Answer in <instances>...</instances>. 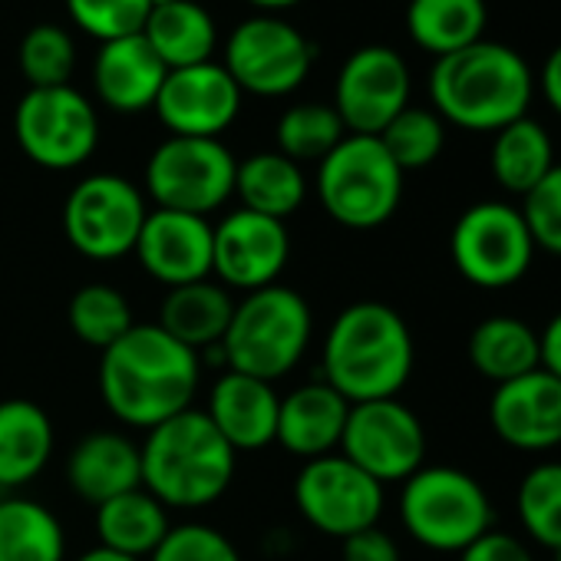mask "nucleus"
Listing matches in <instances>:
<instances>
[{
  "label": "nucleus",
  "instance_id": "nucleus-1",
  "mask_svg": "<svg viewBox=\"0 0 561 561\" xmlns=\"http://www.w3.org/2000/svg\"><path fill=\"white\" fill-rule=\"evenodd\" d=\"M202 357L169 337L159 324H136L100 357V397L106 410L139 430L192 407Z\"/></svg>",
  "mask_w": 561,
  "mask_h": 561
},
{
  "label": "nucleus",
  "instance_id": "nucleus-2",
  "mask_svg": "<svg viewBox=\"0 0 561 561\" xmlns=\"http://www.w3.org/2000/svg\"><path fill=\"white\" fill-rule=\"evenodd\" d=\"M531 70L525 57L495 41H479L466 50L439 57L430 70L433 113L443 123L472 133H499L528 116Z\"/></svg>",
  "mask_w": 561,
  "mask_h": 561
},
{
  "label": "nucleus",
  "instance_id": "nucleus-3",
  "mask_svg": "<svg viewBox=\"0 0 561 561\" xmlns=\"http://www.w3.org/2000/svg\"><path fill=\"white\" fill-rule=\"evenodd\" d=\"M413 374V334L380 301L344 308L324 337V383L347 403L393 400Z\"/></svg>",
  "mask_w": 561,
  "mask_h": 561
},
{
  "label": "nucleus",
  "instance_id": "nucleus-4",
  "mask_svg": "<svg viewBox=\"0 0 561 561\" xmlns=\"http://www.w3.org/2000/svg\"><path fill=\"white\" fill-rule=\"evenodd\" d=\"M234 456L208 413L188 407L146 430L139 446L142 489L165 508H205L231 485Z\"/></svg>",
  "mask_w": 561,
  "mask_h": 561
},
{
  "label": "nucleus",
  "instance_id": "nucleus-5",
  "mask_svg": "<svg viewBox=\"0 0 561 561\" xmlns=\"http://www.w3.org/2000/svg\"><path fill=\"white\" fill-rule=\"evenodd\" d=\"M311 334L314 318L305 295L285 285H267L234 301L218 354L225 370L274 383L301 364Z\"/></svg>",
  "mask_w": 561,
  "mask_h": 561
},
{
  "label": "nucleus",
  "instance_id": "nucleus-6",
  "mask_svg": "<svg viewBox=\"0 0 561 561\" xmlns=\"http://www.w3.org/2000/svg\"><path fill=\"white\" fill-rule=\"evenodd\" d=\"M318 195L324 211L354 231L387 225L403 198V172L377 136H344V142L318 162Z\"/></svg>",
  "mask_w": 561,
  "mask_h": 561
},
{
  "label": "nucleus",
  "instance_id": "nucleus-7",
  "mask_svg": "<svg viewBox=\"0 0 561 561\" xmlns=\"http://www.w3.org/2000/svg\"><path fill=\"white\" fill-rule=\"evenodd\" d=\"M400 518L407 531L436 551H462L492 531V502L479 479L453 466H423L403 482Z\"/></svg>",
  "mask_w": 561,
  "mask_h": 561
},
{
  "label": "nucleus",
  "instance_id": "nucleus-8",
  "mask_svg": "<svg viewBox=\"0 0 561 561\" xmlns=\"http://www.w3.org/2000/svg\"><path fill=\"white\" fill-rule=\"evenodd\" d=\"M238 159L221 139L169 136L146 162V192L156 208L208 218L234 195Z\"/></svg>",
  "mask_w": 561,
  "mask_h": 561
},
{
  "label": "nucleus",
  "instance_id": "nucleus-9",
  "mask_svg": "<svg viewBox=\"0 0 561 561\" xmlns=\"http://www.w3.org/2000/svg\"><path fill=\"white\" fill-rule=\"evenodd\" d=\"M449 254L469 285L495 291L525 277L535 257V241L515 205L476 202L453 225Z\"/></svg>",
  "mask_w": 561,
  "mask_h": 561
},
{
  "label": "nucleus",
  "instance_id": "nucleus-10",
  "mask_svg": "<svg viewBox=\"0 0 561 561\" xmlns=\"http://www.w3.org/2000/svg\"><path fill=\"white\" fill-rule=\"evenodd\" d=\"M146 215V195L129 179L96 172L80 179L67 195L64 231L83 257L116 261L136 251Z\"/></svg>",
  "mask_w": 561,
  "mask_h": 561
},
{
  "label": "nucleus",
  "instance_id": "nucleus-11",
  "mask_svg": "<svg viewBox=\"0 0 561 561\" xmlns=\"http://www.w3.org/2000/svg\"><path fill=\"white\" fill-rule=\"evenodd\" d=\"M14 136L21 152L50 172L80 169L100 142V119L93 103L73 87L27 90L14 113Z\"/></svg>",
  "mask_w": 561,
  "mask_h": 561
},
{
  "label": "nucleus",
  "instance_id": "nucleus-12",
  "mask_svg": "<svg viewBox=\"0 0 561 561\" xmlns=\"http://www.w3.org/2000/svg\"><path fill=\"white\" fill-rule=\"evenodd\" d=\"M314 57L318 47L295 24L264 14L231 31L221 67L241 93L288 96L308 80Z\"/></svg>",
  "mask_w": 561,
  "mask_h": 561
},
{
  "label": "nucleus",
  "instance_id": "nucleus-13",
  "mask_svg": "<svg viewBox=\"0 0 561 561\" xmlns=\"http://www.w3.org/2000/svg\"><path fill=\"white\" fill-rule=\"evenodd\" d=\"M295 502L308 525L331 538L374 528L383 515V485L341 453L308 459L295 479Z\"/></svg>",
  "mask_w": 561,
  "mask_h": 561
},
{
  "label": "nucleus",
  "instance_id": "nucleus-14",
  "mask_svg": "<svg viewBox=\"0 0 561 561\" xmlns=\"http://www.w3.org/2000/svg\"><path fill=\"white\" fill-rule=\"evenodd\" d=\"M341 456L374 476L380 485L407 482L426 459V433L420 416L393 400L351 403L341 436Z\"/></svg>",
  "mask_w": 561,
  "mask_h": 561
},
{
  "label": "nucleus",
  "instance_id": "nucleus-15",
  "mask_svg": "<svg viewBox=\"0 0 561 561\" xmlns=\"http://www.w3.org/2000/svg\"><path fill=\"white\" fill-rule=\"evenodd\" d=\"M331 106L351 136H380L410 106L407 60L380 44L354 50L337 73Z\"/></svg>",
  "mask_w": 561,
  "mask_h": 561
},
{
  "label": "nucleus",
  "instance_id": "nucleus-16",
  "mask_svg": "<svg viewBox=\"0 0 561 561\" xmlns=\"http://www.w3.org/2000/svg\"><path fill=\"white\" fill-rule=\"evenodd\" d=\"M288 257L291 234L285 221L238 208L215 225L211 274H218V285L225 288L251 295L267 285H277Z\"/></svg>",
  "mask_w": 561,
  "mask_h": 561
},
{
  "label": "nucleus",
  "instance_id": "nucleus-17",
  "mask_svg": "<svg viewBox=\"0 0 561 561\" xmlns=\"http://www.w3.org/2000/svg\"><path fill=\"white\" fill-rule=\"evenodd\" d=\"M241 90L215 60L169 70L156 96V116L172 136L218 139L241 113Z\"/></svg>",
  "mask_w": 561,
  "mask_h": 561
},
{
  "label": "nucleus",
  "instance_id": "nucleus-18",
  "mask_svg": "<svg viewBox=\"0 0 561 561\" xmlns=\"http://www.w3.org/2000/svg\"><path fill=\"white\" fill-rule=\"evenodd\" d=\"M136 257L165 288L205 280L215 261V225L202 215L152 208L139 231Z\"/></svg>",
  "mask_w": 561,
  "mask_h": 561
},
{
  "label": "nucleus",
  "instance_id": "nucleus-19",
  "mask_svg": "<svg viewBox=\"0 0 561 561\" xmlns=\"http://www.w3.org/2000/svg\"><path fill=\"white\" fill-rule=\"evenodd\" d=\"M492 430L515 449L561 446V380L548 370H531L518 380L499 383L489 403Z\"/></svg>",
  "mask_w": 561,
  "mask_h": 561
},
{
  "label": "nucleus",
  "instance_id": "nucleus-20",
  "mask_svg": "<svg viewBox=\"0 0 561 561\" xmlns=\"http://www.w3.org/2000/svg\"><path fill=\"white\" fill-rule=\"evenodd\" d=\"M347 413H351V403L331 383L324 380L301 383L277 403L274 443L305 462L328 456L341 449Z\"/></svg>",
  "mask_w": 561,
  "mask_h": 561
},
{
  "label": "nucleus",
  "instance_id": "nucleus-21",
  "mask_svg": "<svg viewBox=\"0 0 561 561\" xmlns=\"http://www.w3.org/2000/svg\"><path fill=\"white\" fill-rule=\"evenodd\" d=\"M277 403L280 397L267 380L225 370L208 393L205 413L234 453H251L274 443Z\"/></svg>",
  "mask_w": 561,
  "mask_h": 561
},
{
  "label": "nucleus",
  "instance_id": "nucleus-22",
  "mask_svg": "<svg viewBox=\"0 0 561 561\" xmlns=\"http://www.w3.org/2000/svg\"><path fill=\"white\" fill-rule=\"evenodd\" d=\"M162 60L152 54L142 34L100 44L93 64V90L116 113H142L156 106V96L165 80Z\"/></svg>",
  "mask_w": 561,
  "mask_h": 561
},
{
  "label": "nucleus",
  "instance_id": "nucleus-23",
  "mask_svg": "<svg viewBox=\"0 0 561 561\" xmlns=\"http://www.w3.org/2000/svg\"><path fill=\"white\" fill-rule=\"evenodd\" d=\"M67 482L80 499L93 505H103L123 492H133L142 485L139 446L129 436L113 433V430L83 436L67 459Z\"/></svg>",
  "mask_w": 561,
  "mask_h": 561
},
{
  "label": "nucleus",
  "instance_id": "nucleus-24",
  "mask_svg": "<svg viewBox=\"0 0 561 561\" xmlns=\"http://www.w3.org/2000/svg\"><path fill=\"white\" fill-rule=\"evenodd\" d=\"M231 314H234V301H231L228 288L205 277V280H192V285H182V288H169L156 324L169 337L185 344L188 351L202 354V351H211L221 344Z\"/></svg>",
  "mask_w": 561,
  "mask_h": 561
},
{
  "label": "nucleus",
  "instance_id": "nucleus-25",
  "mask_svg": "<svg viewBox=\"0 0 561 561\" xmlns=\"http://www.w3.org/2000/svg\"><path fill=\"white\" fill-rule=\"evenodd\" d=\"M54 456V423L34 400L0 403V489L34 482Z\"/></svg>",
  "mask_w": 561,
  "mask_h": 561
},
{
  "label": "nucleus",
  "instance_id": "nucleus-26",
  "mask_svg": "<svg viewBox=\"0 0 561 561\" xmlns=\"http://www.w3.org/2000/svg\"><path fill=\"white\" fill-rule=\"evenodd\" d=\"M142 37L165 70L208 64L218 47L215 18L202 4H195V0H175V4L152 8Z\"/></svg>",
  "mask_w": 561,
  "mask_h": 561
},
{
  "label": "nucleus",
  "instance_id": "nucleus-27",
  "mask_svg": "<svg viewBox=\"0 0 561 561\" xmlns=\"http://www.w3.org/2000/svg\"><path fill=\"white\" fill-rule=\"evenodd\" d=\"M234 195L241 198V208L288 221L308 198V179L301 165L288 156L274 152H254L238 162L234 172Z\"/></svg>",
  "mask_w": 561,
  "mask_h": 561
},
{
  "label": "nucleus",
  "instance_id": "nucleus-28",
  "mask_svg": "<svg viewBox=\"0 0 561 561\" xmlns=\"http://www.w3.org/2000/svg\"><path fill=\"white\" fill-rule=\"evenodd\" d=\"M169 512L165 505L146 492L142 485L133 492H123L103 505H96V538L103 548L119 551L126 558H149L159 541L169 535Z\"/></svg>",
  "mask_w": 561,
  "mask_h": 561
},
{
  "label": "nucleus",
  "instance_id": "nucleus-29",
  "mask_svg": "<svg viewBox=\"0 0 561 561\" xmlns=\"http://www.w3.org/2000/svg\"><path fill=\"white\" fill-rule=\"evenodd\" d=\"M469 360L476 374L492 380L495 387L518 380L541 367L538 334L522 318H508V314L485 318L469 337Z\"/></svg>",
  "mask_w": 561,
  "mask_h": 561
},
{
  "label": "nucleus",
  "instance_id": "nucleus-30",
  "mask_svg": "<svg viewBox=\"0 0 561 561\" xmlns=\"http://www.w3.org/2000/svg\"><path fill=\"white\" fill-rule=\"evenodd\" d=\"M485 18V0H410L407 31L420 50L439 60L479 44Z\"/></svg>",
  "mask_w": 561,
  "mask_h": 561
},
{
  "label": "nucleus",
  "instance_id": "nucleus-31",
  "mask_svg": "<svg viewBox=\"0 0 561 561\" xmlns=\"http://www.w3.org/2000/svg\"><path fill=\"white\" fill-rule=\"evenodd\" d=\"M495 182L512 195H528L551 169H554V149L551 136L541 123L522 116L495 133L492 156H489Z\"/></svg>",
  "mask_w": 561,
  "mask_h": 561
},
{
  "label": "nucleus",
  "instance_id": "nucleus-32",
  "mask_svg": "<svg viewBox=\"0 0 561 561\" xmlns=\"http://www.w3.org/2000/svg\"><path fill=\"white\" fill-rule=\"evenodd\" d=\"M67 535L60 518L24 495L0 502V561H64Z\"/></svg>",
  "mask_w": 561,
  "mask_h": 561
},
{
  "label": "nucleus",
  "instance_id": "nucleus-33",
  "mask_svg": "<svg viewBox=\"0 0 561 561\" xmlns=\"http://www.w3.org/2000/svg\"><path fill=\"white\" fill-rule=\"evenodd\" d=\"M67 321H70V331L83 344L96 347L100 354L136 328L126 295L119 288H113V285H100V280H96V285H83L70 298Z\"/></svg>",
  "mask_w": 561,
  "mask_h": 561
},
{
  "label": "nucleus",
  "instance_id": "nucleus-34",
  "mask_svg": "<svg viewBox=\"0 0 561 561\" xmlns=\"http://www.w3.org/2000/svg\"><path fill=\"white\" fill-rule=\"evenodd\" d=\"M277 152L301 162L328 159L347 136L341 116L328 103H298L277 119Z\"/></svg>",
  "mask_w": 561,
  "mask_h": 561
},
{
  "label": "nucleus",
  "instance_id": "nucleus-35",
  "mask_svg": "<svg viewBox=\"0 0 561 561\" xmlns=\"http://www.w3.org/2000/svg\"><path fill=\"white\" fill-rule=\"evenodd\" d=\"M377 139L387 149V156L400 165V172L407 175V172L426 169L439 159V152L446 146V123L433 110L407 106Z\"/></svg>",
  "mask_w": 561,
  "mask_h": 561
},
{
  "label": "nucleus",
  "instance_id": "nucleus-36",
  "mask_svg": "<svg viewBox=\"0 0 561 561\" xmlns=\"http://www.w3.org/2000/svg\"><path fill=\"white\" fill-rule=\"evenodd\" d=\"M18 64L31 90H50V87H70L77 70V44L73 37L57 24H37L24 34Z\"/></svg>",
  "mask_w": 561,
  "mask_h": 561
},
{
  "label": "nucleus",
  "instance_id": "nucleus-37",
  "mask_svg": "<svg viewBox=\"0 0 561 561\" xmlns=\"http://www.w3.org/2000/svg\"><path fill=\"white\" fill-rule=\"evenodd\" d=\"M518 518L538 545L561 554V462L528 469L518 485Z\"/></svg>",
  "mask_w": 561,
  "mask_h": 561
},
{
  "label": "nucleus",
  "instance_id": "nucleus-38",
  "mask_svg": "<svg viewBox=\"0 0 561 561\" xmlns=\"http://www.w3.org/2000/svg\"><path fill=\"white\" fill-rule=\"evenodd\" d=\"M149 11V0H67V14L73 24L100 44L142 34Z\"/></svg>",
  "mask_w": 561,
  "mask_h": 561
},
{
  "label": "nucleus",
  "instance_id": "nucleus-39",
  "mask_svg": "<svg viewBox=\"0 0 561 561\" xmlns=\"http://www.w3.org/2000/svg\"><path fill=\"white\" fill-rule=\"evenodd\" d=\"M149 561H241V554L225 531L202 522H185L169 528Z\"/></svg>",
  "mask_w": 561,
  "mask_h": 561
},
{
  "label": "nucleus",
  "instance_id": "nucleus-40",
  "mask_svg": "<svg viewBox=\"0 0 561 561\" xmlns=\"http://www.w3.org/2000/svg\"><path fill=\"white\" fill-rule=\"evenodd\" d=\"M522 218L531 231L535 248L561 254V165L554 169L522 198Z\"/></svg>",
  "mask_w": 561,
  "mask_h": 561
},
{
  "label": "nucleus",
  "instance_id": "nucleus-41",
  "mask_svg": "<svg viewBox=\"0 0 561 561\" xmlns=\"http://www.w3.org/2000/svg\"><path fill=\"white\" fill-rule=\"evenodd\" d=\"M459 561H531V554L518 538L505 531H485L482 538H476L469 548L459 551Z\"/></svg>",
  "mask_w": 561,
  "mask_h": 561
},
{
  "label": "nucleus",
  "instance_id": "nucleus-42",
  "mask_svg": "<svg viewBox=\"0 0 561 561\" xmlns=\"http://www.w3.org/2000/svg\"><path fill=\"white\" fill-rule=\"evenodd\" d=\"M344 561H400V548L383 528L374 525L344 538Z\"/></svg>",
  "mask_w": 561,
  "mask_h": 561
},
{
  "label": "nucleus",
  "instance_id": "nucleus-43",
  "mask_svg": "<svg viewBox=\"0 0 561 561\" xmlns=\"http://www.w3.org/2000/svg\"><path fill=\"white\" fill-rule=\"evenodd\" d=\"M538 347H541V370L561 380V311L538 334Z\"/></svg>",
  "mask_w": 561,
  "mask_h": 561
},
{
  "label": "nucleus",
  "instance_id": "nucleus-44",
  "mask_svg": "<svg viewBox=\"0 0 561 561\" xmlns=\"http://www.w3.org/2000/svg\"><path fill=\"white\" fill-rule=\"evenodd\" d=\"M541 90H545V100L548 106L561 116V44L548 54L545 60V70H541Z\"/></svg>",
  "mask_w": 561,
  "mask_h": 561
},
{
  "label": "nucleus",
  "instance_id": "nucleus-45",
  "mask_svg": "<svg viewBox=\"0 0 561 561\" xmlns=\"http://www.w3.org/2000/svg\"><path fill=\"white\" fill-rule=\"evenodd\" d=\"M77 561H136V558H126V554H119V551H110V548L96 545V548H90L87 554H80Z\"/></svg>",
  "mask_w": 561,
  "mask_h": 561
},
{
  "label": "nucleus",
  "instance_id": "nucleus-46",
  "mask_svg": "<svg viewBox=\"0 0 561 561\" xmlns=\"http://www.w3.org/2000/svg\"><path fill=\"white\" fill-rule=\"evenodd\" d=\"M248 4H254V8H261V11H267V14H274V11H288V8H298L301 0H248Z\"/></svg>",
  "mask_w": 561,
  "mask_h": 561
},
{
  "label": "nucleus",
  "instance_id": "nucleus-47",
  "mask_svg": "<svg viewBox=\"0 0 561 561\" xmlns=\"http://www.w3.org/2000/svg\"><path fill=\"white\" fill-rule=\"evenodd\" d=\"M152 8H165V4H175V0H149Z\"/></svg>",
  "mask_w": 561,
  "mask_h": 561
}]
</instances>
